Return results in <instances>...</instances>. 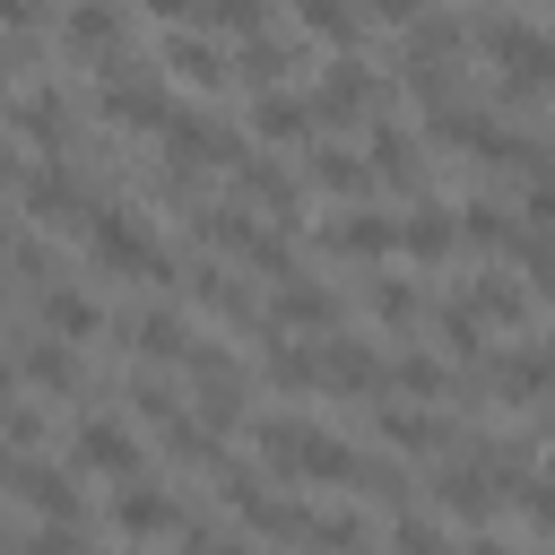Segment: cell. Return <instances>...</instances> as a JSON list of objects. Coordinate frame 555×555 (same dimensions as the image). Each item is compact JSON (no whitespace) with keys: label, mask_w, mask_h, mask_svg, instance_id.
<instances>
[{"label":"cell","mask_w":555,"mask_h":555,"mask_svg":"<svg viewBox=\"0 0 555 555\" xmlns=\"http://www.w3.org/2000/svg\"><path fill=\"white\" fill-rule=\"evenodd\" d=\"M269 382H278V390H321V382H312V347H286V338H278V356H269Z\"/></svg>","instance_id":"obj_31"},{"label":"cell","mask_w":555,"mask_h":555,"mask_svg":"<svg viewBox=\"0 0 555 555\" xmlns=\"http://www.w3.org/2000/svg\"><path fill=\"white\" fill-rule=\"evenodd\" d=\"M17 373H26L35 390H69V382H78V356H69L61 338H26V356H17Z\"/></svg>","instance_id":"obj_19"},{"label":"cell","mask_w":555,"mask_h":555,"mask_svg":"<svg viewBox=\"0 0 555 555\" xmlns=\"http://www.w3.org/2000/svg\"><path fill=\"white\" fill-rule=\"evenodd\" d=\"M321 130V113L304 104V95H286V87H260V104H251V139H278V147H295V139H312Z\"/></svg>","instance_id":"obj_9"},{"label":"cell","mask_w":555,"mask_h":555,"mask_svg":"<svg viewBox=\"0 0 555 555\" xmlns=\"http://www.w3.org/2000/svg\"><path fill=\"white\" fill-rule=\"evenodd\" d=\"M503 494H520V451H486L477 468H451L442 477V503L451 512H494Z\"/></svg>","instance_id":"obj_4"},{"label":"cell","mask_w":555,"mask_h":555,"mask_svg":"<svg viewBox=\"0 0 555 555\" xmlns=\"http://www.w3.org/2000/svg\"><path fill=\"white\" fill-rule=\"evenodd\" d=\"M260 451L278 460V477H312V486H390V468H373V460H356L338 434H321V425H304V416H269L260 425Z\"/></svg>","instance_id":"obj_1"},{"label":"cell","mask_w":555,"mask_h":555,"mask_svg":"<svg viewBox=\"0 0 555 555\" xmlns=\"http://www.w3.org/2000/svg\"><path fill=\"white\" fill-rule=\"evenodd\" d=\"M321 243H330V251H347V260H382V251H399V225H390V217H373V208H347V217H330V225H321Z\"/></svg>","instance_id":"obj_10"},{"label":"cell","mask_w":555,"mask_h":555,"mask_svg":"<svg viewBox=\"0 0 555 555\" xmlns=\"http://www.w3.org/2000/svg\"><path fill=\"white\" fill-rule=\"evenodd\" d=\"M373 17H390V26H416V17H425V0H373Z\"/></svg>","instance_id":"obj_37"},{"label":"cell","mask_w":555,"mask_h":555,"mask_svg":"<svg viewBox=\"0 0 555 555\" xmlns=\"http://www.w3.org/2000/svg\"><path fill=\"white\" fill-rule=\"evenodd\" d=\"M312 182L338 191V199H364L382 173H373V156H356V147H312Z\"/></svg>","instance_id":"obj_13"},{"label":"cell","mask_w":555,"mask_h":555,"mask_svg":"<svg viewBox=\"0 0 555 555\" xmlns=\"http://www.w3.org/2000/svg\"><path fill=\"white\" fill-rule=\"evenodd\" d=\"M434 330H442V347H451V356H486V330H477V312H468V304H451Z\"/></svg>","instance_id":"obj_30"},{"label":"cell","mask_w":555,"mask_h":555,"mask_svg":"<svg viewBox=\"0 0 555 555\" xmlns=\"http://www.w3.org/2000/svg\"><path fill=\"white\" fill-rule=\"evenodd\" d=\"M390 382H399L408 399H442V390H451V373H442L434 356H399V364H390Z\"/></svg>","instance_id":"obj_26"},{"label":"cell","mask_w":555,"mask_h":555,"mask_svg":"<svg viewBox=\"0 0 555 555\" xmlns=\"http://www.w3.org/2000/svg\"><path fill=\"white\" fill-rule=\"evenodd\" d=\"M130 347L139 356H191V330H182V312L147 304V312H130Z\"/></svg>","instance_id":"obj_18"},{"label":"cell","mask_w":555,"mask_h":555,"mask_svg":"<svg viewBox=\"0 0 555 555\" xmlns=\"http://www.w3.org/2000/svg\"><path fill=\"white\" fill-rule=\"evenodd\" d=\"M0 434H9L17 451H26V442L43 434V416H35V408H17V399H0Z\"/></svg>","instance_id":"obj_34"},{"label":"cell","mask_w":555,"mask_h":555,"mask_svg":"<svg viewBox=\"0 0 555 555\" xmlns=\"http://www.w3.org/2000/svg\"><path fill=\"white\" fill-rule=\"evenodd\" d=\"M0 390H9V364H0Z\"/></svg>","instance_id":"obj_40"},{"label":"cell","mask_w":555,"mask_h":555,"mask_svg":"<svg viewBox=\"0 0 555 555\" xmlns=\"http://www.w3.org/2000/svg\"><path fill=\"white\" fill-rule=\"evenodd\" d=\"M17 199H26V217H35V225H78V234H87V217H95L87 182H78V173H61V165L17 173Z\"/></svg>","instance_id":"obj_3"},{"label":"cell","mask_w":555,"mask_h":555,"mask_svg":"<svg viewBox=\"0 0 555 555\" xmlns=\"http://www.w3.org/2000/svg\"><path fill=\"white\" fill-rule=\"evenodd\" d=\"M451 243H460V217H451V208H416V217H399V251H408V260H442Z\"/></svg>","instance_id":"obj_16"},{"label":"cell","mask_w":555,"mask_h":555,"mask_svg":"<svg viewBox=\"0 0 555 555\" xmlns=\"http://www.w3.org/2000/svg\"><path fill=\"white\" fill-rule=\"evenodd\" d=\"M234 182H243V199H260V208H278V217H295V199H304V191H295V173H286V165H269V156H243V165H234Z\"/></svg>","instance_id":"obj_15"},{"label":"cell","mask_w":555,"mask_h":555,"mask_svg":"<svg viewBox=\"0 0 555 555\" xmlns=\"http://www.w3.org/2000/svg\"><path fill=\"white\" fill-rule=\"evenodd\" d=\"M113 529H130V538H173L182 520H173V503H165V494H147V486L130 477V494L113 503Z\"/></svg>","instance_id":"obj_17"},{"label":"cell","mask_w":555,"mask_h":555,"mask_svg":"<svg viewBox=\"0 0 555 555\" xmlns=\"http://www.w3.org/2000/svg\"><path fill=\"white\" fill-rule=\"evenodd\" d=\"M295 17H304L321 43H356V26H364V17H356V0H295Z\"/></svg>","instance_id":"obj_24"},{"label":"cell","mask_w":555,"mask_h":555,"mask_svg":"<svg viewBox=\"0 0 555 555\" xmlns=\"http://www.w3.org/2000/svg\"><path fill=\"white\" fill-rule=\"evenodd\" d=\"M35 17H43V9H35V0H0V26H9V35H26V26H35Z\"/></svg>","instance_id":"obj_38"},{"label":"cell","mask_w":555,"mask_h":555,"mask_svg":"<svg viewBox=\"0 0 555 555\" xmlns=\"http://www.w3.org/2000/svg\"><path fill=\"white\" fill-rule=\"evenodd\" d=\"M382 434H390L399 451H442V425H434V416H416V408H390V416H382Z\"/></svg>","instance_id":"obj_27"},{"label":"cell","mask_w":555,"mask_h":555,"mask_svg":"<svg viewBox=\"0 0 555 555\" xmlns=\"http://www.w3.org/2000/svg\"><path fill=\"white\" fill-rule=\"evenodd\" d=\"M43 330H52V338H95V330H104V312H95L87 295L52 286V295H43Z\"/></svg>","instance_id":"obj_21"},{"label":"cell","mask_w":555,"mask_h":555,"mask_svg":"<svg viewBox=\"0 0 555 555\" xmlns=\"http://www.w3.org/2000/svg\"><path fill=\"white\" fill-rule=\"evenodd\" d=\"M69 460L95 468V477H139V434H130L121 416H87L78 442H69Z\"/></svg>","instance_id":"obj_5"},{"label":"cell","mask_w":555,"mask_h":555,"mask_svg":"<svg viewBox=\"0 0 555 555\" xmlns=\"http://www.w3.org/2000/svg\"><path fill=\"white\" fill-rule=\"evenodd\" d=\"M9 477H17V442L0 434V486H9Z\"/></svg>","instance_id":"obj_39"},{"label":"cell","mask_w":555,"mask_h":555,"mask_svg":"<svg viewBox=\"0 0 555 555\" xmlns=\"http://www.w3.org/2000/svg\"><path fill=\"white\" fill-rule=\"evenodd\" d=\"M529 225H555V182H546V173L529 182Z\"/></svg>","instance_id":"obj_35"},{"label":"cell","mask_w":555,"mask_h":555,"mask_svg":"<svg viewBox=\"0 0 555 555\" xmlns=\"http://www.w3.org/2000/svg\"><path fill=\"white\" fill-rule=\"evenodd\" d=\"M364 304H373V321H390V330H408V321H416V286H399V278H373V295H364Z\"/></svg>","instance_id":"obj_28"},{"label":"cell","mask_w":555,"mask_h":555,"mask_svg":"<svg viewBox=\"0 0 555 555\" xmlns=\"http://www.w3.org/2000/svg\"><path fill=\"white\" fill-rule=\"evenodd\" d=\"M373 104H382V87H373L356 61H330V69H321V95H312V113H321V121H364Z\"/></svg>","instance_id":"obj_7"},{"label":"cell","mask_w":555,"mask_h":555,"mask_svg":"<svg viewBox=\"0 0 555 555\" xmlns=\"http://www.w3.org/2000/svg\"><path fill=\"white\" fill-rule=\"evenodd\" d=\"M113 43H121V9H113V0H78V9H69V52L113 61Z\"/></svg>","instance_id":"obj_14"},{"label":"cell","mask_w":555,"mask_h":555,"mask_svg":"<svg viewBox=\"0 0 555 555\" xmlns=\"http://www.w3.org/2000/svg\"><path fill=\"white\" fill-rule=\"evenodd\" d=\"M139 9H156V17H173V26H182V17H199V26H208V0H139Z\"/></svg>","instance_id":"obj_36"},{"label":"cell","mask_w":555,"mask_h":555,"mask_svg":"<svg viewBox=\"0 0 555 555\" xmlns=\"http://www.w3.org/2000/svg\"><path fill=\"white\" fill-rule=\"evenodd\" d=\"M269 321H278V330H330V321H338V295H330L321 278H295V269H286V278H278V312H269Z\"/></svg>","instance_id":"obj_11"},{"label":"cell","mask_w":555,"mask_h":555,"mask_svg":"<svg viewBox=\"0 0 555 555\" xmlns=\"http://www.w3.org/2000/svg\"><path fill=\"white\" fill-rule=\"evenodd\" d=\"M9 121H17V130L43 147V156H61V147H69V113H61V95H52V87L17 95V104H9Z\"/></svg>","instance_id":"obj_12"},{"label":"cell","mask_w":555,"mask_h":555,"mask_svg":"<svg viewBox=\"0 0 555 555\" xmlns=\"http://www.w3.org/2000/svg\"><path fill=\"white\" fill-rule=\"evenodd\" d=\"M17 486H26V503H43L52 520H78V486H69L61 468H17Z\"/></svg>","instance_id":"obj_23"},{"label":"cell","mask_w":555,"mask_h":555,"mask_svg":"<svg viewBox=\"0 0 555 555\" xmlns=\"http://www.w3.org/2000/svg\"><path fill=\"white\" fill-rule=\"evenodd\" d=\"M191 286H199V304H208V312H217V321H251V295H243V286H234V278H225V269H199V278H191Z\"/></svg>","instance_id":"obj_25"},{"label":"cell","mask_w":555,"mask_h":555,"mask_svg":"<svg viewBox=\"0 0 555 555\" xmlns=\"http://www.w3.org/2000/svg\"><path fill=\"white\" fill-rule=\"evenodd\" d=\"M373 173H382V182H416V173H425V156H416V139L382 121V130H373Z\"/></svg>","instance_id":"obj_22"},{"label":"cell","mask_w":555,"mask_h":555,"mask_svg":"<svg viewBox=\"0 0 555 555\" xmlns=\"http://www.w3.org/2000/svg\"><path fill=\"white\" fill-rule=\"evenodd\" d=\"M165 61H173V78H182V87H217V78H225V52H217V43H199V35H173V43H165Z\"/></svg>","instance_id":"obj_20"},{"label":"cell","mask_w":555,"mask_h":555,"mask_svg":"<svg viewBox=\"0 0 555 555\" xmlns=\"http://www.w3.org/2000/svg\"><path fill=\"white\" fill-rule=\"evenodd\" d=\"M87 251H95L104 269H121V278H147V286L173 278V251H165L130 208H95V217H87Z\"/></svg>","instance_id":"obj_2"},{"label":"cell","mask_w":555,"mask_h":555,"mask_svg":"<svg viewBox=\"0 0 555 555\" xmlns=\"http://www.w3.org/2000/svg\"><path fill=\"white\" fill-rule=\"evenodd\" d=\"M312 382H321V390H373V382H382V356L356 347V338H321V347H312Z\"/></svg>","instance_id":"obj_8"},{"label":"cell","mask_w":555,"mask_h":555,"mask_svg":"<svg viewBox=\"0 0 555 555\" xmlns=\"http://www.w3.org/2000/svg\"><path fill=\"white\" fill-rule=\"evenodd\" d=\"M468 312H477V321H520V286L477 278V286H468Z\"/></svg>","instance_id":"obj_29"},{"label":"cell","mask_w":555,"mask_h":555,"mask_svg":"<svg viewBox=\"0 0 555 555\" xmlns=\"http://www.w3.org/2000/svg\"><path fill=\"white\" fill-rule=\"evenodd\" d=\"M104 113H113L121 130H165V121H173V104H165L147 78H130V61H104Z\"/></svg>","instance_id":"obj_6"},{"label":"cell","mask_w":555,"mask_h":555,"mask_svg":"<svg viewBox=\"0 0 555 555\" xmlns=\"http://www.w3.org/2000/svg\"><path fill=\"white\" fill-rule=\"evenodd\" d=\"M208 26H225V35H260L269 9H260V0H208Z\"/></svg>","instance_id":"obj_32"},{"label":"cell","mask_w":555,"mask_h":555,"mask_svg":"<svg viewBox=\"0 0 555 555\" xmlns=\"http://www.w3.org/2000/svg\"><path fill=\"white\" fill-rule=\"evenodd\" d=\"M278 69H286V52H269L260 35H243V78H260V87H278Z\"/></svg>","instance_id":"obj_33"}]
</instances>
